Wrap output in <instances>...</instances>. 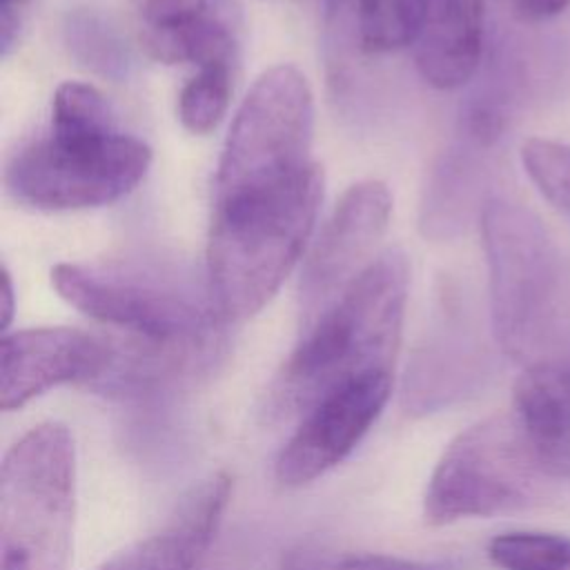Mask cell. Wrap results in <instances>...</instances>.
I'll return each mask as SVG.
<instances>
[{"mask_svg": "<svg viewBox=\"0 0 570 570\" xmlns=\"http://www.w3.org/2000/svg\"><path fill=\"white\" fill-rule=\"evenodd\" d=\"M407 285V258L399 249H387L307 318L274 381L272 412L301 416L341 383L365 372L392 370Z\"/></svg>", "mask_w": 570, "mask_h": 570, "instance_id": "cell-1", "label": "cell"}, {"mask_svg": "<svg viewBox=\"0 0 570 570\" xmlns=\"http://www.w3.org/2000/svg\"><path fill=\"white\" fill-rule=\"evenodd\" d=\"M323 200V169L289 185L214 200L207 238V292L223 323L247 321L298 263Z\"/></svg>", "mask_w": 570, "mask_h": 570, "instance_id": "cell-2", "label": "cell"}, {"mask_svg": "<svg viewBox=\"0 0 570 570\" xmlns=\"http://www.w3.org/2000/svg\"><path fill=\"white\" fill-rule=\"evenodd\" d=\"M51 285L62 301L116 330L120 338L198 365L214 352L223 321L209 294H198L176 274L138 263H58Z\"/></svg>", "mask_w": 570, "mask_h": 570, "instance_id": "cell-3", "label": "cell"}, {"mask_svg": "<svg viewBox=\"0 0 570 570\" xmlns=\"http://www.w3.org/2000/svg\"><path fill=\"white\" fill-rule=\"evenodd\" d=\"M73 521V434L58 421L38 423L0 465V570H67Z\"/></svg>", "mask_w": 570, "mask_h": 570, "instance_id": "cell-4", "label": "cell"}, {"mask_svg": "<svg viewBox=\"0 0 570 570\" xmlns=\"http://www.w3.org/2000/svg\"><path fill=\"white\" fill-rule=\"evenodd\" d=\"M479 223L494 341L510 358L532 363L557 314L561 256L539 216L514 200L488 198Z\"/></svg>", "mask_w": 570, "mask_h": 570, "instance_id": "cell-5", "label": "cell"}, {"mask_svg": "<svg viewBox=\"0 0 570 570\" xmlns=\"http://www.w3.org/2000/svg\"><path fill=\"white\" fill-rule=\"evenodd\" d=\"M550 483L514 412H499L448 443L428 479L423 517L430 525H448L525 510Z\"/></svg>", "mask_w": 570, "mask_h": 570, "instance_id": "cell-6", "label": "cell"}, {"mask_svg": "<svg viewBox=\"0 0 570 570\" xmlns=\"http://www.w3.org/2000/svg\"><path fill=\"white\" fill-rule=\"evenodd\" d=\"M314 96L294 65L263 71L243 98L223 145L214 200L276 189L312 165Z\"/></svg>", "mask_w": 570, "mask_h": 570, "instance_id": "cell-7", "label": "cell"}, {"mask_svg": "<svg viewBox=\"0 0 570 570\" xmlns=\"http://www.w3.org/2000/svg\"><path fill=\"white\" fill-rule=\"evenodd\" d=\"M149 165L151 149L122 131L98 140H58L49 134L9 158L4 185L16 200L36 209H87L129 194Z\"/></svg>", "mask_w": 570, "mask_h": 570, "instance_id": "cell-8", "label": "cell"}, {"mask_svg": "<svg viewBox=\"0 0 570 570\" xmlns=\"http://www.w3.org/2000/svg\"><path fill=\"white\" fill-rule=\"evenodd\" d=\"M392 394V370L358 374L298 416L274 461L283 488H303L343 463L379 421Z\"/></svg>", "mask_w": 570, "mask_h": 570, "instance_id": "cell-9", "label": "cell"}, {"mask_svg": "<svg viewBox=\"0 0 570 570\" xmlns=\"http://www.w3.org/2000/svg\"><path fill=\"white\" fill-rule=\"evenodd\" d=\"M114 358L109 336L76 327H27L0 341V407L20 410L60 385H87L107 374Z\"/></svg>", "mask_w": 570, "mask_h": 570, "instance_id": "cell-10", "label": "cell"}, {"mask_svg": "<svg viewBox=\"0 0 570 570\" xmlns=\"http://www.w3.org/2000/svg\"><path fill=\"white\" fill-rule=\"evenodd\" d=\"M392 196L381 180L350 185L323 225L301 278L305 321L323 309L376 256L387 232Z\"/></svg>", "mask_w": 570, "mask_h": 570, "instance_id": "cell-11", "label": "cell"}, {"mask_svg": "<svg viewBox=\"0 0 570 570\" xmlns=\"http://www.w3.org/2000/svg\"><path fill=\"white\" fill-rule=\"evenodd\" d=\"M232 488L227 472L200 479L156 532L114 552L96 570H205Z\"/></svg>", "mask_w": 570, "mask_h": 570, "instance_id": "cell-12", "label": "cell"}, {"mask_svg": "<svg viewBox=\"0 0 570 570\" xmlns=\"http://www.w3.org/2000/svg\"><path fill=\"white\" fill-rule=\"evenodd\" d=\"M138 40L165 65H234L236 27L225 0H134Z\"/></svg>", "mask_w": 570, "mask_h": 570, "instance_id": "cell-13", "label": "cell"}, {"mask_svg": "<svg viewBox=\"0 0 570 570\" xmlns=\"http://www.w3.org/2000/svg\"><path fill=\"white\" fill-rule=\"evenodd\" d=\"M512 403L543 470L552 479H570V352L528 363Z\"/></svg>", "mask_w": 570, "mask_h": 570, "instance_id": "cell-14", "label": "cell"}, {"mask_svg": "<svg viewBox=\"0 0 570 570\" xmlns=\"http://www.w3.org/2000/svg\"><path fill=\"white\" fill-rule=\"evenodd\" d=\"M485 0H425L416 47L421 78L441 91L468 85L483 58Z\"/></svg>", "mask_w": 570, "mask_h": 570, "instance_id": "cell-15", "label": "cell"}, {"mask_svg": "<svg viewBox=\"0 0 570 570\" xmlns=\"http://www.w3.org/2000/svg\"><path fill=\"white\" fill-rule=\"evenodd\" d=\"M425 0H356L361 49L390 53L416 42Z\"/></svg>", "mask_w": 570, "mask_h": 570, "instance_id": "cell-16", "label": "cell"}, {"mask_svg": "<svg viewBox=\"0 0 570 570\" xmlns=\"http://www.w3.org/2000/svg\"><path fill=\"white\" fill-rule=\"evenodd\" d=\"M107 98L87 82L58 85L51 102V136L58 140H98L116 134Z\"/></svg>", "mask_w": 570, "mask_h": 570, "instance_id": "cell-17", "label": "cell"}, {"mask_svg": "<svg viewBox=\"0 0 570 570\" xmlns=\"http://www.w3.org/2000/svg\"><path fill=\"white\" fill-rule=\"evenodd\" d=\"M488 557L501 570H570V537L512 530L488 543Z\"/></svg>", "mask_w": 570, "mask_h": 570, "instance_id": "cell-18", "label": "cell"}, {"mask_svg": "<svg viewBox=\"0 0 570 570\" xmlns=\"http://www.w3.org/2000/svg\"><path fill=\"white\" fill-rule=\"evenodd\" d=\"M232 98V67L212 65L200 67L178 94V120L180 125L196 134L205 136L214 131L227 114Z\"/></svg>", "mask_w": 570, "mask_h": 570, "instance_id": "cell-19", "label": "cell"}, {"mask_svg": "<svg viewBox=\"0 0 570 570\" xmlns=\"http://www.w3.org/2000/svg\"><path fill=\"white\" fill-rule=\"evenodd\" d=\"M521 165L537 191L570 220V145L550 138H528Z\"/></svg>", "mask_w": 570, "mask_h": 570, "instance_id": "cell-20", "label": "cell"}, {"mask_svg": "<svg viewBox=\"0 0 570 570\" xmlns=\"http://www.w3.org/2000/svg\"><path fill=\"white\" fill-rule=\"evenodd\" d=\"M69 45L73 53L100 73H114L127 65V49L114 33L109 24H105L94 13H76L67 22Z\"/></svg>", "mask_w": 570, "mask_h": 570, "instance_id": "cell-21", "label": "cell"}, {"mask_svg": "<svg viewBox=\"0 0 570 570\" xmlns=\"http://www.w3.org/2000/svg\"><path fill=\"white\" fill-rule=\"evenodd\" d=\"M334 570H463L459 559H407L396 554H352Z\"/></svg>", "mask_w": 570, "mask_h": 570, "instance_id": "cell-22", "label": "cell"}, {"mask_svg": "<svg viewBox=\"0 0 570 570\" xmlns=\"http://www.w3.org/2000/svg\"><path fill=\"white\" fill-rule=\"evenodd\" d=\"M510 13L523 24L548 22L570 9V0H508Z\"/></svg>", "mask_w": 570, "mask_h": 570, "instance_id": "cell-23", "label": "cell"}, {"mask_svg": "<svg viewBox=\"0 0 570 570\" xmlns=\"http://www.w3.org/2000/svg\"><path fill=\"white\" fill-rule=\"evenodd\" d=\"M13 307H16V294H13V283L11 274L4 267L2 269V332H7L11 318H13Z\"/></svg>", "mask_w": 570, "mask_h": 570, "instance_id": "cell-24", "label": "cell"}, {"mask_svg": "<svg viewBox=\"0 0 570 570\" xmlns=\"http://www.w3.org/2000/svg\"><path fill=\"white\" fill-rule=\"evenodd\" d=\"M31 0H0V9H20V7H24V4H29Z\"/></svg>", "mask_w": 570, "mask_h": 570, "instance_id": "cell-25", "label": "cell"}, {"mask_svg": "<svg viewBox=\"0 0 570 570\" xmlns=\"http://www.w3.org/2000/svg\"><path fill=\"white\" fill-rule=\"evenodd\" d=\"M321 2H323V7H325V9H330V11H332V9H336V7L341 4V0H321Z\"/></svg>", "mask_w": 570, "mask_h": 570, "instance_id": "cell-26", "label": "cell"}]
</instances>
